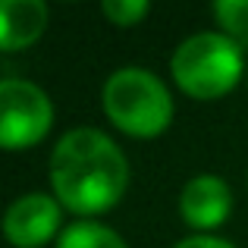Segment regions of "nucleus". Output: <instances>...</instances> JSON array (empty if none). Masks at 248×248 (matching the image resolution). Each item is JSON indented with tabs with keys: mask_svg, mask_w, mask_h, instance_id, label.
<instances>
[{
	"mask_svg": "<svg viewBox=\"0 0 248 248\" xmlns=\"http://www.w3.org/2000/svg\"><path fill=\"white\" fill-rule=\"evenodd\" d=\"M54 198L73 214H104L126 195L129 160L110 135L73 129L50 154Z\"/></svg>",
	"mask_w": 248,
	"mask_h": 248,
	"instance_id": "1",
	"label": "nucleus"
},
{
	"mask_svg": "<svg viewBox=\"0 0 248 248\" xmlns=\"http://www.w3.org/2000/svg\"><path fill=\"white\" fill-rule=\"evenodd\" d=\"M104 113L132 139H154L173 123V97L167 85L141 66H123L104 82Z\"/></svg>",
	"mask_w": 248,
	"mask_h": 248,
	"instance_id": "2",
	"label": "nucleus"
},
{
	"mask_svg": "<svg viewBox=\"0 0 248 248\" xmlns=\"http://www.w3.org/2000/svg\"><path fill=\"white\" fill-rule=\"evenodd\" d=\"M242 47L223 31H201V35L186 38L170 60L173 82L188 97H198V101H214V97L230 94L236 82L242 79Z\"/></svg>",
	"mask_w": 248,
	"mask_h": 248,
	"instance_id": "3",
	"label": "nucleus"
},
{
	"mask_svg": "<svg viewBox=\"0 0 248 248\" xmlns=\"http://www.w3.org/2000/svg\"><path fill=\"white\" fill-rule=\"evenodd\" d=\"M54 126L47 91L25 79H0V148L22 151L44 139Z\"/></svg>",
	"mask_w": 248,
	"mask_h": 248,
	"instance_id": "4",
	"label": "nucleus"
},
{
	"mask_svg": "<svg viewBox=\"0 0 248 248\" xmlns=\"http://www.w3.org/2000/svg\"><path fill=\"white\" fill-rule=\"evenodd\" d=\"M57 230H60V204L54 195H22L3 214V236L16 248H41L57 236Z\"/></svg>",
	"mask_w": 248,
	"mask_h": 248,
	"instance_id": "5",
	"label": "nucleus"
},
{
	"mask_svg": "<svg viewBox=\"0 0 248 248\" xmlns=\"http://www.w3.org/2000/svg\"><path fill=\"white\" fill-rule=\"evenodd\" d=\"M232 211V192L220 176H195L186 182L179 195V214L192 230L207 236V230H217Z\"/></svg>",
	"mask_w": 248,
	"mask_h": 248,
	"instance_id": "6",
	"label": "nucleus"
},
{
	"mask_svg": "<svg viewBox=\"0 0 248 248\" xmlns=\"http://www.w3.org/2000/svg\"><path fill=\"white\" fill-rule=\"evenodd\" d=\"M47 29V6L41 0H0V50L31 47Z\"/></svg>",
	"mask_w": 248,
	"mask_h": 248,
	"instance_id": "7",
	"label": "nucleus"
},
{
	"mask_svg": "<svg viewBox=\"0 0 248 248\" xmlns=\"http://www.w3.org/2000/svg\"><path fill=\"white\" fill-rule=\"evenodd\" d=\"M57 248H129V245L110 226L94 223V220H79L60 232Z\"/></svg>",
	"mask_w": 248,
	"mask_h": 248,
	"instance_id": "8",
	"label": "nucleus"
},
{
	"mask_svg": "<svg viewBox=\"0 0 248 248\" xmlns=\"http://www.w3.org/2000/svg\"><path fill=\"white\" fill-rule=\"evenodd\" d=\"M214 16H217L220 29L226 38L245 47L248 44V0H220L214 6Z\"/></svg>",
	"mask_w": 248,
	"mask_h": 248,
	"instance_id": "9",
	"label": "nucleus"
},
{
	"mask_svg": "<svg viewBox=\"0 0 248 248\" xmlns=\"http://www.w3.org/2000/svg\"><path fill=\"white\" fill-rule=\"evenodd\" d=\"M101 13L113 25L126 29V25H135L148 16V3L145 0H107V3H101Z\"/></svg>",
	"mask_w": 248,
	"mask_h": 248,
	"instance_id": "10",
	"label": "nucleus"
},
{
	"mask_svg": "<svg viewBox=\"0 0 248 248\" xmlns=\"http://www.w3.org/2000/svg\"><path fill=\"white\" fill-rule=\"evenodd\" d=\"M176 248H236V245L226 242V239H217V236H188Z\"/></svg>",
	"mask_w": 248,
	"mask_h": 248,
	"instance_id": "11",
	"label": "nucleus"
}]
</instances>
